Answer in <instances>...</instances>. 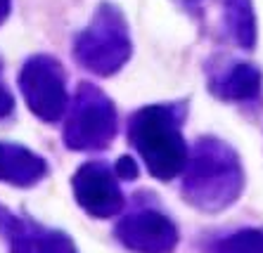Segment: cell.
<instances>
[{
  "label": "cell",
  "instance_id": "obj_5",
  "mask_svg": "<svg viewBox=\"0 0 263 253\" xmlns=\"http://www.w3.org/2000/svg\"><path fill=\"white\" fill-rule=\"evenodd\" d=\"M19 86L24 90V97L29 102L31 111L38 118H43L48 123L60 121L69 109L67 93V74L64 67L50 55H36L22 69Z\"/></svg>",
  "mask_w": 263,
  "mask_h": 253
},
{
  "label": "cell",
  "instance_id": "obj_8",
  "mask_svg": "<svg viewBox=\"0 0 263 253\" xmlns=\"http://www.w3.org/2000/svg\"><path fill=\"white\" fill-rule=\"evenodd\" d=\"M220 24L230 43L242 50H254L256 45V17L251 0H220Z\"/></svg>",
  "mask_w": 263,
  "mask_h": 253
},
{
  "label": "cell",
  "instance_id": "obj_1",
  "mask_svg": "<svg viewBox=\"0 0 263 253\" xmlns=\"http://www.w3.org/2000/svg\"><path fill=\"white\" fill-rule=\"evenodd\" d=\"M185 104H149L128 116V142L145 161L149 175L171 180L187 166L190 149L183 137Z\"/></svg>",
  "mask_w": 263,
  "mask_h": 253
},
{
  "label": "cell",
  "instance_id": "obj_6",
  "mask_svg": "<svg viewBox=\"0 0 263 253\" xmlns=\"http://www.w3.org/2000/svg\"><path fill=\"white\" fill-rule=\"evenodd\" d=\"M114 166L104 161H88L73 173V194L81 206L95 216H111L123 204V194L117 182Z\"/></svg>",
  "mask_w": 263,
  "mask_h": 253
},
{
  "label": "cell",
  "instance_id": "obj_3",
  "mask_svg": "<svg viewBox=\"0 0 263 253\" xmlns=\"http://www.w3.org/2000/svg\"><path fill=\"white\" fill-rule=\"evenodd\" d=\"M73 57L98 76L117 74L130 57V33L123 12L111 3H100L90 24L73 40Z\"/></svg>",
  "mask_w": 263,
  "mask_h": 253
},
{
  "label": "cell",
  "instance_id": "obj_10",
  "mask_svg": "<svg viewBox=\"0 0 263 253\" xmlns=\"http://www.w3.org/2000/svg\"><path fill=\"white\" fill-rule=\"evenodd\" d=\"M114 171L121 180H135L138 178V163H135L133 156H119V161L114 163Z\"/></svg>",
  "mask_w": 263,
  "mask_h": 253
},
{
  "label": "cell",
  "instance_id": "obj_7",
  "mask_svg": "<svg viewBox=\"0 0 263 253\" xmlns=\"http://www.w3.org/2000/svg\"><path fill=\"white\" fill-rule=\"evenodd\" d=\"M211 95L226 102H251L263 90V76L254 64L239 59H214L206 64Z\"/></svg>",
  "mask_w": 263,
  "mask_h": 253
},
{
  "label": "cell",
  "instance_id": "obj_4",
  "mask_svg": "<svg viewBox=\"0 0 263 253\" xmlns=\"http://www.w3.org/2000/svg\"><path fill=\"white\" fill-rule=\"evenodd\" d=\"M117 135V107L98 86L79 83L67 109L64 144L73 152H102Z\"/></svg>",
  "mask_w": 263,
  "mask_h": 253
},
{
  "label": "cell",
  "instance_id": "obj_2",
  "mask_svg": "<svg viewBox=\"0 0 263 253\" xmlns=\"http://www.w3.org/2000/svg\"><path fill=\"white\" fill-rule=\"evenodd\" d=\"M183 194L195 204L226 206L242 189V161L218 137H199L183 171Z\"/></svg>",
  "mask_w": 263,
  "mask_h": 253
},
{
  "label": "cell",
  "instance_id": "obj_11",
  "mask_svg": "<svg viewBox=\"0 0 263 253\" xmlns=\"http://www.w3.org/2000/svg\"><path fill=\"white\" fill-rule=\"evenodd\" d=\"M197 3H199V0H185V5H187V7H195Z\"/></svg>",
  "mask_w": 263,
  "mask_h": 253
},
{
  "label": "cell",
  "instance_id": "obj_9",
  "mask_svg": "<svg viewBox=\"0 0 263 253\" xmlns=\"http://www.w3.org/2000/svg\"><path fill=\"white\" fill-rule=\"evenodd\" d=\"M45 173H48V163L38 154L14 144H0V178L19 185H31L38 182Z\"/></svg>",
  "mask_w": 263,
  "mask_h": 253
}]
</instances>
